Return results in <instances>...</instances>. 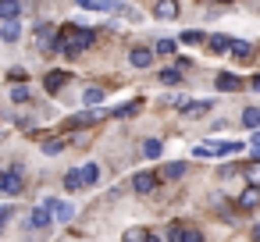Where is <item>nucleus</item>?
<instances>
[{
	"label": "nucleus",
	"mask_w": 260,
	"mask_h": 242,
	"mask_svg": "<svg viewBox=\"0 0 260 242\" xmlns=\"http://www.w3.org/2000/svg\"><path fill=\"white\" fill-rule=\"evenodd\" d=\"M89 47H93V32L82 29V25H64V29L57 32V43H54V50H61L64 57H79V54L89 50Z\"/></svg>",
	"instance_id": "1"
},
{
	"label": "nucleus",
	"mask_w": 260,
	"mask_h": 242,
	"mask_svg": "<svg viewBox=\"0 0 260 242\" xmlns=\"http://www.w3.org/2000/svg\"><path fill=\"white\" fill-rule=\"evenodd\" d=\"M22 189H25V178H22V171H18V167H11V171H4V175H0V192L18 196Z\"/></svg>",
	"instance_id": "2"
},
{
	"label": "nucleus",
	"mask_w": 260,
	"mask_h": 242,
	"mask_svg": "<svg viewBox=\"0 0 260 242\" xmlns=\"http://www.w3.org/2000/svg\"><path fill=\"white\" fill-rule=\"evenodd\" d=\"M157 178H160V175H153V171H139V175L132 178V189H136L139 196H150V192L157 189Z\"/></svg>",
	"instance_id": "3"
},
{
	"label": "nucleus",
	"mask_w": 260,
	"mask_h": 242,
	"mask_svg": "<svg viewBox=\"0 0 260 242\" xmlns=\"http://www.w3.org/2000/svg\"><path fill=\"white\" fill-rule=\"evenodd\" d=\"M36 43H40L43 50H54V43H57V29L47 25V22H40V25H36Z\"/></svg>",
	"instance_id": "4"
},
{
	"label": "nucleus",
	"mask_w": 260,
	"mask_h": 242,
	"mask_svg": "<svg viewBox=\"0 0 260 242\" xmlns=\"http://www.w3.org/2000/svg\"><path fill=\"white\" fill-rule=\"evenodd\" d=\"M47 206H50V217L54 221H72L75 217V206L64 203V199H47Z\"/></svg>",
	"instance_id": "5"
},
{
	"label": "nucleus",
	"mask_w": 260,
	"mask_h": 242,
	"mask_svg": "<svg viewBox=\"0 0 260 242\" xmlns=\"http://www.w3.org/2000/svg\"><path fill=\"white\" fill-rule=\"evenodd\" d=\"M178 0H157V8H153V15L160 18V22H175L178 18Z\"/></svg>",
	"instance_id": "6"
},
{
	"label": "nucleus",
	"mask_w": 260,
	"mask_h": 242,
	"mask_svg": "<svg viewBox=\"0 0 260 242\" xmlns=\"http://www.w3.org/2000/svg\"><path fill=\"white\" fill-rule=\"evenodd\" d=\"M128 61H132L136 68H150V64H153V50H150V47H132Z\"/></svg>",
	"instance_id": "7"
},
{
	"label": "nucleus",
	"mask_w": 260,
	"mask_h": 242,
	"mask_svg": "<svg viewBox=\"0 0 260 242\" xmlns=\"http://www.w3.org/2000/svg\"><path fill=\"white\" fill-rule=\"evenodd\" d=\"M217 89H221V93H239V89H242V79L232 75V72H221V75H217Z\"/></svg>",
	"instance_id": "8"
},
{
	"label": "nucleus",
	"mask_w": 260,
	"mask_h": 242,
	"mask_svg": "<svg viewBox=\"0 0 260 242\" xmlns=\"http://www.w3.org/2000/svg\"><path fill=\"white\" fill-rule=\"evenodd\" d=\"M50 221H54V217H50V206H47V203H43V206H36V210H32V217H29V224H32L36 231L50 228Z\"/></svg>",
	"instance_id": "9"
},
{
	"label": "nucleus",
	"mask_w": 260,
	"mask_h": 242,
	"mask_svg": "<svg viewBox=\"0 0 260 242\" xmlns=\"http://www.w3.org/2000/svg\"><path fill=\"white\" fill-rule=\"evenodd\" d=\"M256 206H260V189H256V185L242 189V196H239V210H256Z\"/></svg>",
	"instance_id": "10"
},
{
	"label": "nucleus",
	"mask_w": 260,
	"mask_h": 242,
	"mask_svg": "<svg viewBox=\"0 0 260 242\" xmlns=\"http://www.w3.org/2000/svg\"><path fill=\"white\" fill-rule=\"evenodd\" d=\"M182 175H185V160H171L160 167V178H168V182H178Z\"/></svg>",
	"instance_id": "11"
},
{
	"label": "nucleus",
	"mask_w": 260,
	"mask_h": 242,
	"mask_svg": "<svg viewBox=\"0 0 260 242\" xmlns=\"http://www.w3.org/2000/svg\"><path fill=\"white\" fill-rule=\"evenodd\" d=\"M18 11H22V0H0V18L4 22L18 18Z\"/></svg>",
	"instance_id": "12"
},
{
	"label": "nucleus",
	"mask_w": 260,
	"mask_h": 242,
	"mask_svg": "<svg viewBox=\"0 0 260 242\" xmlns=\"http://www.w3.org/2000/svg\"><path fill=\"white\" fill-rule=\"evenodd\" d=\"M228 50H232V57H239V61H249V57H253V47H249V43H242V40H232V47H228Z\"/></svg>",
	"instance_id": "13"
},
{
	"label": "nucleus",
	"mask_w": 260,
	"mask_h": 242,
	"mask_svg": "<svg viewBox=\"0 0 260 242\" xmlns=\"http://www.w3.org/2000/svg\"><path fill=\"white\" fill-rule=\"evenodd\" d=\"M96 121H100V114H96V111H82V114H75L68 125H72V128H82V125H96Z\"/></svg>",
	"instance_id": "14"
},
{
	"label": "nucleus",
	"mask_w": 260,
	"mask_h": 242,
	"mask_svg": "<svg viewBox=\"0 0 260 242\" xmlns=\"http://www.w3.org/2000/svg\"><path fill=\"white\" fill-rule=\"evenodd\" d=\"M160 153H164V143H160V139H146V143H143V157H146V160H157Z\"/></svg>",
	"instance_id": "15"
},
{
	"label": "nucleus",
	"mask_w": 260,
	"mask_h": 242,
	"mask_svg": "<svg viewBox=\"0 0 260 242\" xmlns=\"http://www.w3.org/2000/svg\"><path fill=\"white\" fill-rule=\"evenodd\" d=\"M82 185H96L100 182V164H82Z\"/></svg>",
	"instance_id": "16"
},
{
	"label": "nucleus",
	"mask_w": 260,
	"mask_h": 242,
	"mask_svg": "<svg viewBox=\"0 0 260 242\" xmlns=\"http://www.w3.org/2000/svg\"><path fill=\"white\" fill-rule=\"evenodd\" d=\"M64 189H68V192H79V189H86V185H82V171H79V167H72V171L64 175Z\"/></svg>",
	"instance_id": "17"
},
{
	"label": "nucleus",
	"mask_w": 260,
	"mask_h": 242,
	"mask_svg": "<svg viewBox=\"0 0 260 242\" xmlns=\"http://www.w3.org/2000/svg\"><path fill=\"white\" fill-rule=\"evenodd\" d=\"M22 36V29H18V22L11 18V22H4V29H0V40H4V43H15Z\"/></svg>",
	"instance_id": "18"
},
{
	"label": "nucleus",
	"mask_w": 260,
	"mask_h": 242,
	"mask_svg": "<svg viewBox=\"0 0 260 242\" xmlns=\"http://www.w3.org/2000/svg\"><path fill=\"white\" fill-rule=\"evenodd\" d=\"M61 86H64V72H47V79H43V89L57 93Z\"/></svg>",
	"instance_id": "19"
},
{
	"label": "nucleus",
	"mask_w": 260,
	"mask_h": 242,
	"mask_svg": "<svg viewBox=\"0 0 260 242\" xmlns=\"http://www.w3.org/2000/svg\"><path fill=\"white\" fill-rule=\"evenodd\" d=\"M210 111V100H196V103H182V114L192 118V114H207Z\"/></svg>",
	"instance_id": "20"
},
{
	"label": "nucleus",
	"mask_w": 260,
	"mask_h": 242,
	"mask_svg": "<svg viewBox=\"0 0 260 242\" xmlns=\"http://www.w3.org/2000/svg\"><path fill=\"white\" fill-rule=\"evenodd\" d=\"M242 125L256 132V128H260V107H246V111H242Z\"/></svg>",
	"instance_id": "21"
},
{
	"label": "nucleus",
	"mask_w": 260,
	"mask_h": 242,
	"mask_svg": "<svg viewBox=\"0 0 260 242\" xmlns=\"http://www.w3.org/2000/svg\"><path fill=\"white\" fill-rule=\"evenodd\" d=\"M82 100H86L89 107H96V103H104V89H100V86H89V89L82 93Z\"/></svg>",
	"instance_id": "22"
},
{
	"label": "nucleus",
	"mask_w": 260,
	"mask_h": 242,
	"mask_svg": "<svg viewBox=\"0 0 260 242\" xmlns=\"http://www.w3.org/2000/svg\"><path fill=\"white\" fill-rule=\"evenodd\" d=\"M160 82H164V86H178V82H182V72H178V68H164V72H160Z\"/></svg>",
	"instance_id": "23"
},
{
	"label": "nucleus",
	"mask_w": 260,
	"mask_h": 242,
	"mask_svg": "<svg viewBox=\"0 0 260 242\" xmlns=\"http://www.w3.org/2000/svg\"><path fill=\"white\" fill-rule=\"evenodd\" d=\"M11 100H15V103H29V100H32V89H29V86H15V89H11Z\"/></svg>",
	"instance_id": "24"
},
{
	"label": "nucleus",
	"mask_w": 260,
	"mask_h": 242,
	"mask_svg": "<svg viewBox=\"0 0 260 242\" xmlns=\"http://www.w3.org/2000/svg\"><path fill=\"white\" fill-rule=\"evenodd\" d=\"M64 146H68V139H61V135H57V139H47V143H43V153H50V157H54V153H61Z\"/></svg>",
	"instance_id": "25"
},
{
	"label": "nucleus",
	"mask_w": 260,
	"mask_h": 242,
	"mask_svg": "<svg viewBox=\"0 0 260 242\" xmlns=\"http://www.w3.org/2000/svg\"><path fill=\"white\" fill-rule=\"evenodd\" d=\"M139 107H143V103H139V100H132V103L118 107V111H114V118H132V114H139Z\"/></svg>",
	"instance_id": "26"
},
{
	"label": "nucleus",
	"mask_w": 260,
	"mask_h": 242,
	"mask_svg": "<svg viewBox=\"0 0 260 242\" xmlns=\"http://www.w3.org/2000/svg\"><path fill=\"white\" fill-rule=\"evenodd\" d=\"M228 47H232L228 36H210V50H214V54H221V50H228Z\"/></svg>",
	"instance_id": "27"
},
{
	"label": "nucleus",
	"mask_w": 260,
	"mask_h": 242,
	"mask_svg": "<svg viewBox=\"0 0 260 242\" xmlns=\"http://www.w3.org/2000/svg\"><path fill=\"white\" fill-rule=\"evenodd\" d=\"M239 150H242V143H217V157H232Z\"/></svg>",
	"instance_id": "28"
},
{
	"label": "nucleus",
	"mask_w": 260,
	"mask_h": 242,
	"mask_svg": "<svg viewBox=\"0 0 260 242\" xmlns=\"http://www.w3.org/2000/svg\"><path fill=\"white\" fill-rule=\"evenodd\" d=\"M178 242H203V231L200 228H182V238Z\"/></svg>",
	"instance_id": "29"
},
{
	"label": "nucleus",
	"mask_w": 260,
	"mask_h": 242,
	"mask_svg": "<svg viewBox=\"0 0 260 242\" xmlns=\"http://www.w3.org/2000/svg\"><path fill=\"white\" fill-rule=\"evenodd\" d=\"M246 178H249V185H256V189H260V160H253V164L246 167Z\"/></svg>",
	"instance_id": "30"
},
{
	"label": "nucleus",
	"mask_w": 260,
	"mask_h": 242,
	"mask_svg": "<svg viewBox=\"0 0 260 242\" xmlns=\"http://www.w3.org/2000/svg\"><path fill=\"white\" fill-rule=\"evenodd\" d=\"M192 153H196V157H217V143H203V146H196Z\"/></svg>",
	"instance_id": "31"
},
{
	"label": "nucleus",
	"mask_w": 260,
	"mask_h": 242,
	"mask_svg": "<svg viewBox=\"0 0 260 242\" xmlns=\"http://www.w3.org/2000/svg\"><path fill=\"white\" fill-rule=\"evenodd\" d=\"M146 235L150 231H143V228H128L125 231V242H146Z\"/></svg>",
	"instance_id": "32"
},
{
	"label": "nucleus",
	"mask_w": 260,
	"mask_h": 242,
	"mask_svg": "<svg viewBox=\"0 0 260 242\" xmlns=\"http://www.w3.org/2000/svg\"><path fill=\"white\" fill-rule=\"evenodd\" d=\"M182 40H185V43H207V36H203L200 29H189V32H182Z\"/></svg>",
	"instance_id": "33"
},
{
	"label": "nucleus",
	"mask_w": 260,
	"mask_h": 242,
	"mask_svg": "<svg viewBox=\"0 0 260 242\" xmlns=\"http://www.w3.org/2000/svg\"><path fill=\"white\" fill-rule=\"evenodd\" d=\"M157 54H175V40H160L157 43Z\"/></svg>",
	"instance_id": "34"
},
{
	"label": "nucleus",
	"mask_w": 260,
	"mask_h": 242,
	"mask_svg": "<svg viewBox=\"0 0 260 242\" xmlns=\"http://www.w3.org/2000/svg\"><path fill=\"white\" fill-rule=\"evenodd\" d=\"M182 238V224H171V235H168V242H178Z\"/></svg>",
	"instance_id": "35"
},
{
	"label": "nucleus",
	"mask_w": 260,
	"mask_h": 242,
	"mask_svg": "<svg viewBox=\"0 0 260 242\" xmlns=\"http://www.w3.org/2000/svg\"><path fill=\"white\" fill-rule=\"evenodd\" d=\"M4 221H8V206H0V228H4Z\"/></svg>",
	"instance_id": "36"
},
{
	"label": "nucleus",
	"mask_w": 260,
	"mask_h": 242,
	"mask_svg": "<svg viewBox=\"0 0 260 242\" xmlns=\"http://www.w3.org/2000/svg\"><path fill=\"white\" fill-rule=\"evenodd\" d=\"M253 160H260V143H256V146H253Z\"/></svg>",
	"instance_id": "37"
},
{
	"label": "nucleus",
	"mask_w": 260,
	"mask_h": 242,
	"mask_svg": "<svg viewBox=\"0 0 260 242\" xmlns=\"http://www.w3.org/2000/svg\"><path fill=\"white\" fill-rule=\"evenodd\" d=\"M253 89H256V93H260V75H256V79H253Z\"/></svg>",
	"instance_id": "38"
},
{
	"label": "nucleus",
	"mask_w": 260,
	"mask_h": 242,
	"mask_svg": "<svg viewBox=\"0 0 260 242\" xmlns=\"http://www.w3.org/2000/svg\"><path fill=\"white\" fill-rule=\"evenodd\" d=\"M146 242H160V238H157V235H146Z\"/></svg>",
	"instance_id": "39"
},
{
	"label": "nucleus",
	"mask_w": 260,
	"mask_h": 242,
	"mask_svg": "<svg viewBox=\"0 0 260 242\" xmlns=\"http://www.w3.org/2000/svg\"><path fill=\"white\" fill-rule=\"evenodd\" d=\"M253 235H256V242H260V224H256V228H253Z\"/></svg>",
	"instance_id": "40"
}]
</instances>
